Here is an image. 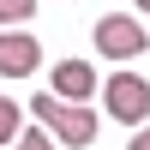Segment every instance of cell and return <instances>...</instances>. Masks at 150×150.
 <instances>
[{
	"label": "cell",
	"instance_id": "cell-1",
	"mask_svg": "<svg viewBox=\"0 0 150 150\" xmlns=\"http://www.w3.org/2000/svg\"><path fill=\"white\" fill-rule=\"evenodd\" d=\"M30 114L42 120V126L54 132L60 144H72V150L96 138V108H84V102H60L54 90H42V96H36V102H30Z\"/></svg>",
	"mask_w": 150,
	"mask_h": 150
},
{
	"label": "cell",
	"instance_id": "cell-2",
	"mask_svg": "<svg viewBox=\"0 0 150 150\" xmlns=\"http://www.w3.org/2000/svg\"><path fill=\"white\" fill-rule=\"evenodd\" d=\"M144 48H150V36L132 12H102L96 18V54L102 60H138Z\"/></svg>",
	"mask_w": 150,
	"mask_h": 150
},
{
	"label": "cell",
	"instance_id": "cell-3",
	"mask_svg": "<svg viewBox=\"0 0 150 150\" xmlns=\"http://www.w3.org/2000/svg\"><path fill=\"white\" fill-rule=\"evenodd\" d=\"M102 108L120 120V126H144V120H150V78L114 72V78L102 84Z\"/></svg>",
	"mask_w": 150,
	"mask_h": 150
},
{
	"label": "cell",
	"instance_id": "cell-4",
	"mask_svg": "<svg viewBox=\"0 0 150 150\" xmlns=\"http://www.w3.org/2000/svg\"><path fill=\"white\" fill-rule=\"evenodd\" d=\"M42 66V42L30 30H0V78H30Z\"/></svg>",
	"mask_w": 150,
	"mask_h": 150
},
{
	"label": "cell",
	"instance_id": "cell-5",
	"mask_svg": "<svg viewBox=\"0 0 150 150\" xmlns=\"http://www.w3.org/2000/svg\"><path fill=\"white\" fill-rule=\"evenodd\" d=\"M48 90H54L60 102H90V96H96V66H90V60H54Z\"/></svg>",
	"mask_w": 150,
	"mask_h": 150
},
{
	"label": "cell",
	"instance_id": "cell-6",
	"mask_svg": "<svg viewBox=\"0 0 150 150\" xmlns=\"http://www.w3.org/2000/svg\"><path fill=\"white\" fill-rule=\"evenodd\" d=\"M24 132H30V126H24V108H18V102H6V96H0V144H18Z\"/></svg>",
	"mask_w": 150,
	"mask_h": 150
},
{
	"label": "cell",
	"instance_id": "cell-7",
	"mask_svg": "<svg viewBox=\"0 0 150 150\" xmlns=\"http://www.w3.org/2000/svg\"><path fill=\"white\" fill-rule=\"evenodd\" d=\"M24 18H36V0H0V30H18Z\"/></svg>",
	"mask_w": 150,
	"mask_h": 150
},
{
	"label": "cell",
	"instance_id": "cell-8",
	"mask_svg": "<svg viewBox=\"0 0 150 150\" xmlns=\"http://www.w3.org/2000/svg\"><path fill=\"white\" fill-rule=\"evenodd\" d=\"M12 150H54V132H48V126H30V132H24Z\"/></svg>",
	"mask_w": 150,
	"mask_h": 150
},
{
	"label": "cell",
	"instance_id": "cell-9",
	"mask_svg": "<svg viewBox=\"0 0 150 150\" xmlns=\"http://www.w3.org/2000/svg\"><path fill=\"white\" fill-rule=\"evenodd\" d=\"M126 150H150V126H138V132H132V144Z\"/></svg>",
	"mask_w": 150,
	"mask_h": 150
},
{
	"label": "cell",
	"instance_id": "cell-10",
	"mask_svg": "<svg viewBox=\"0 0 150 150\" xmlns=\"http://www.w3.org/2000/svg\"><path fill=\"white\" fill-rule=\"evenodd\" d=\"M132 6H138V12H150V0H132Z\"/></svg>",
	"mask_w": 150,
	"mask_h": 150
}]
</instances>
